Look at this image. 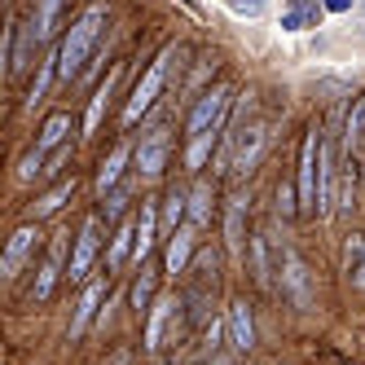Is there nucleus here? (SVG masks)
Wrapping results in <instances>:
<instances>
[{
  "label": "nucleus",
  "mask_w": 365,
  "mask_h": 365,
  "mask_svg": "<svg viewBox=\"0 0 365 365\" xmlns=\"http://www.w3.org/2000/svg\"><path fill=\"white\" fill-rule=\"evenodd\" d=\"M101 31H106V5H88L80 18L71 22V31L58 44V75H62V80H80V75H84L88 58L97 53Z\"/></svg>",
  "instance_id": "obj_1"
},
{
  "label": "nucleus",
  "mask_w": 365,
  "mask_h": 365,
  "mask_svg": "<svg viewBox=\"0 0 365 365\" xmlns=\"http://www.w3.org/2000/svg\"><path fill=\"white\" fill-rule=\"evenodd\" d=\"M176 58H180V48L168 44L163 53L150 62V71L141 75V84L133 88V97H128V106H123V123H137V119L154 106V101H159V93H163V84H168V66H172Z\"/></svg>",
  "instance_id": "obj_2"
},
{
  "label": "nucleus",
  "mask_w": 365,
  "mask_h": 365,
  "mask_svg": "<svg viewBox=\"0 0 365 365\" xmlns=\"http://www.w3.org/2000/svg\"><path fill=\"white\" fill-rule=\"evenodd\" d=\"M229 101H233V88L229 84H212L207 93H198V101L190 106V119H185V137L220 133V123L229 119Z\"/></svg>",
  "instance_id": "obj_3"
},
{
  "label": "nucleus",
  "mask_w": 365,
  "mask_h": 365,
  "mask_svg": "<svg viewBox=\"0 0 365 365\" xmlns=\"http://www.w3.org/2000/svg\"><path fill=\"white\" fill-rule=\"evenodd\" d=\"M317 176H322V128H308L304 150H299V216H317Z\"/></svg>",
  "instance_id": "obj_4"
},
{
  "label": "nucleus",
  "mask_w": 365,
  "mask_h": 365,
  "mask_svg": "<svg viewBox=\"0 0 365 365\" xmlns=\"http://www.w3.org/2000/svg\"><path fill=\"white\" fill-rule=\"evenodd\" d=\"M101 225H106V216H88V220L80 225V233H75V251H71V269H66L71 282H84V277H88L93 259H97V251H101Z\"/></svg>",
  "instance_id": "obj_5"
},
{
  "label": "nucleus",
  "mask_w": 365,
  "mask_h": 365,
  "mask_svg": "<svg viewBox=\"0 0 365 365\" xmlns=\"http://www.w3.org/2000/svg\"><path fill=\"white\" fill-rule=\"evenodd\" d=\"M282 291H286V299H291L295 308H312V304H317V299H312V273H308V264H304V259L295 255V251H286L282 255Z\"/></svg>",
  "instance_id": "obj_6"
},
{
  "label": "nucleus",
  "mask_w": 365,
  "mask_h": 365,
  "mask_svg": "<svg viewBox=\"0 0 365 365\" xmlns=\"http://www.w3.org/2000/svg\"><path fill=\"white\" fill-rule=\"evenodd\" d=\"M247 212H251V198L229 194V202H225V247H229V255L247 251Z\"/></svg>",
  "instance_id": "obj_7"
},
{
  "label": "nucleus",
  "mask_w": 365,
  "mask_h": 365,
  "mask_svg": "<svg viewBox=\"0 0 365 365\" xmlns=\"http://www.w3.org/2000/svg\"><path fill=\"white\" fill-rule=\"evenodd\" d=\"M168 150H172V137H168V128H159V133H150L141 145H137V172L141 176H163L168 168Z\"/></svg>",
  "instance_id": "obj_8"
},
{
  "label": "nucleus",
  "mask_w": 365,
  "mask_h": 365,
  "mask_svg": "<svg viewBox=\"0 0 365 365\" xmlns=\"http://www.w3.org/2000/svg\"><path fill=\"white\" fill-rule=\"evenodd\" d=\"M101 295H106V282H88L84 286L80 304H75V312H71V339H84L88 326L101 317Z\"/></svg>",
  "instance_id": "obj_9"
},
{
  "label": "nucleus",
  "mask_w": 365,
  "mask_h": 365,
  "mask_svg": "<svg viewBox=\"0 0 365 365\" xmlns=\"http://www.w3.org/2000/svg\"><path fill=\"white\" fill-rule=\"evenodd\" d=\"M62 264H66V233H62V238H53V247H48V255H44V269H40V277H36V291H31V299H36V304H44L48 295H53L58 277L66 273Z\"/></svg>",
  "instance_id": "obj_10"
},
{
  "label": "nucleus",
  "mask_w": 365,
  "mask_h": 365,
  "mask_svg": "<svg viewBox=\"0 0 365 365\" xmlns=\"http://www.w3.org/2000/svg\"><path fill=\"white\" fill-rule=\"evenodd\" d=\"M36 242H40L36 225H22V229H14V233H9V247H5V255H0V273H5V277H14L22 264H27V255L36 251Z\"/></svg>",
  "instance_id": "obj_11"
},
{
  "label": "nucleus",
  "mask_w": 365,
  "mask_h": 365,
  "mask_svg": "<svg viewBox=\"0 0 365 365\" xmlns=\"http://www.w3.org/2000/svg\"><path fill=\"white\" fill-rule=\"evenodd\" d=\"M225 330H229V344H233V352H251V348H255V322H251V308H247V299H233V304H229Z\"/></svg>",
  "instance_id": "obj_12"
},
{
  "label": "nucleus",
  "mask_w": 365,
  "mask_h": 365,
  "mask_svg": "<svg viewBox=\"0 0 365 365\" xmlns=\"http://www.w3.org/2000/svg\"><path fill=\"white\" fill-rule=\"evenodd\" d=\"M194 238H198V225H190V220L168 238V255H163V269H168V273H185V269H190Z\"/></svg>",
  "instance_id": "obj_13"
},
{
  "label": "nucleus",
  "mask_w": 365,
  "mask_h": 365,
  "mask_svg": "<svg viewBox=\"0 0 365 365\" xmlns=\"http://www.w3.org/2000/svg\"><path fill=\"white\" fill-rule=\"evenodd\" d=\"M176 308H185L176 295H163V299L150 304V322H145V348H150V352H159V344H163V326L176 317Z\"/></svg>",
  "instance_id": "obj_14"
},
{
  "label": "nucleus",
  "mask_w": 365,
  "mask_h": 365,
  "mask_svg": "<svg viewBox=\"0 0 365 365\" xmlns=\"http://www.w3.org/2000/svg\"><path fill=\"white\" fill-rule=\"evenodd\" d=\"M137 251V220H119L115 225V238H110V251H106V269H123L128 255Z\"/></svg>",
  "instance_id": "obj_15"
},
{
  "label": "nucleus",
  "mask_w": 365,
  "mask_h": 365,
  "mask_svg": "<svg viewBox=\"0 0 365 365\" xmlns=\"http://www.w3.org/2000/svg\"><path fill=\"white\" fill-rule=\"evenodd\" d=\"M133 159H137V150H133V145H115V150H110V159L101 163V172H97V194H101V198H106V194L119 185L123 168L133 163Z\"/></svg>",
  "instance_id": "obj_16"
},
{
  "label": "nucleus",
  "mask_w": 365,
  "mask_h": 365,
  "mask_svg": "<svg viewBox=\"0 0 365 365\" xmlns=\"http://www.w3.org/2000/svg\"><path fill=\"white\" fill-rule=\"evenodd\" d=\"M344 282L352 291H365V233H352L344 242Z\"/></svg>",
  "instance_id": "obj_17"
},
{
  "label": "nucleus",
  "mask_w": 365,
  "mask_h": 365,
  "mask_svg": "<svg viewBox=\"0 0 365 365\" xmlns=\"http://www.w3.org/2000/svg\"><path fill=\"white\" fill-rule=\"evenodd\" d=\"M154 233H159V207H154V202H141V212H137V251H133L137 264H145L150 247L159 242Z\"/></svg>",
  "instance_id": "obj_18"
},
{
  "label": "nucleus",
  "mask_w": 365,
  "mask_h": 365,
  "mask_svg": "<svg viewBox=\"0 0 365 365\" xmlns=\"http://www.w3.org/2000/svg\"><path fill=\"white\" fill-rule=\"evenodd\" d=\"M71 128H75V123H71V115H66V110H53V115H48V119L40 123L36 150H44V154H48V150H62V141H66Z\"/></svg>",
  "instance_id": "obj_19"
},
{
  "label": "nucleus",
  "mask_w": 365,
  "mask_h": 365,
  "mask_svg": "<svg viewBox=\"0 0 365 365\" xmlns=\"http://www.w3.org/2000/svg\"><path fill=\"white\" fill-rule=\"evenodd\" d=\"M190 220V194H180V190H172L168 198H163V212H159V229H163V238H172V233Z\"/></svg>",
  "instance_id": "obj_20"
},
{
  "label": "nucleus",
  "mask_w": 365,
  "mask_h": 365,
  "mask_svg": "<svg viewBox=\"0 0 365 365\" xmlns=\"http://www.w3.org/2000/svg\"><path fill=\"white\" fill-rule=\"evenodd\" d=\"M75 194V176L71 180H58L48 194H40L36 202H31V220H44V216H53V212H62V202Z\"/></svg>",
  "instance_id": "obj_21"
},
{
  "label": "nucleus",
  "mask_w": 365,
  "mask_h": 365,
  "mask_svg": "<svg viewBox=\"0 0 365 365\" xmlns=\"http://www.w3.org/2000/svg\"><path fill=\"white\" fill-rule=\"evenodd\" d=\"M361 145H365V97L352 106V115L344 123V159H356Z\"/></svg>",
  "instance_id": "obj_22"
},
{
  "label": "nucleus",
  "mask_w": 365,
  "mask_h": 365,
  "mask_svg": "<svg viewBox=\"0 0 365 365\" xmlns=\"http://www.w3.org/2000/svg\"><path fill=\"white\" fill-rule=\"evenodd\" d=\"M190 225H198V229L212 225V185L207 180H198L190 190Z\"/></svg>",
  "instance_id": "obj_23"
},
{
  "label": "nucleus",
  "mask_w": 365,
  "mask_h": 365,
  "mask_svg": "<svg viewBox=\"0 0 365 365\" xmlns=\"http://www.w3.org/2000/svg\"><path fill=\"white\" fill-rule=\"evenodd\" d=\"M251 264H255V282L269 286L273 282V259H269V233H255L251 238Z\"/></svg>",
  "instance_id": "obj_24"
},
{
  "label": "nucleus",
  "mask_w": 365,
  "mask_h": 365,
  "mask_svg": "<svg viewBox=\"0 0 365 365\" xmlns=\"http://www.w3.org/2000/svg\"><path fill=\"white\" fill-rule=\"evenodd\" d=\"M62 5H66V0H40V5H36V40H48V36H53L58 31V14H62Z\"/></svg>",
  "instance_id": "obj_25"
},
{
  "label": "nucleus",
  "mask_w": 365,
  "mask_h": 365,
  "mask_svg": "<svg viewBox=\"0 0 365 365\" xmlns=\"http://www.w3.org/2000/svg\"><path fill=\"white\" fill-rule=\"evenodd\" d=\"M317 22H322V9L317 5H295V9H286L282 14V31H308V27H317Z\"/></svg>",
  "instance_id": "obj_26"
},
{
  "label": "nucleus",
  "mask_w": 365,
  "mask_h": 365,
  "mask_svg": "<svg viewBox=\"0 0 365 365\" xmlns=\"http://www.w3.org/2000/svg\"><path fill=\"white\" fill-rule=\"evenodd\" d=\"M216 137H220V133L190 137V145H185V168H190V172H202V163L212 159V150H216Z\"/></svg>",
  "instance_id": "obj_27"
},
{
  "label": "nucleus",
  "mask_w": 365,
  "mask_h": 365,
  "mask_svg": "<svg viewBox=\"0 0 365 365\" xmlns=\"http://www.w3.org/2000/svg\"><path fill=\"white\" fill-rule=\"evenodd\" d=\"M53 75H58V48H53V53H48V58L40 62V71H36V84H31V93H27V101H31V106H40V101H44V93H48V80H53Z\"/></svg>",
  "instance_id": "obj_28"
},
{
  "label": "nucleus",
  "mask_w": 365,
  "mask_h": 365,
  "mask_svg": "<svg viewBox=\"0 0 365 365\" xmlns=\"http://www.w3.org/2000/svg\"><path fill=\"white\" fill-rule=\"evenodd\" d=\"M150 304H154V269L141 264V277L133 282V308H137V317L150 312Z\"/></svg>",
  "instance_id": "obj_29"
},
{
  "label": "nucleus",
  "mask_w": 365,
  "mask_h": 365,
  "mask_svg": "<svg viewBox=\"0 0 365 365\" xmlns=\"http://www.w3.org/2000/svg\"><path fill=\"white\" fill-rule=\"evenodd\" d=\"M344 212H352L356 207V163L352 159H344V180H339V198H334Z\"/></svg>",
  "instance_id": "obj_30"
},
{
  "label": "nucleus",
  "mask_w": 365,
  "mask_h": 365,
  "mask_svg": "<svg viewBox=\"0 0 365 365\" xmlns=\"http://www.w3.org/2000/svg\"><path fill=\"white\" fill-rule=\"evenodd\" d=\"M115 75H119V71H115ZM115 75H110V80H106V84H101V88L93 93V101H88V123H84L88 133H97V123H101V110H106V101H110V88H115Z\"/></svg>",
  "instance_id": "obj_31"
},
{
  "label": "nucleus",
  "mask_w": 365,
  "mask_h": 365,
  "mask_svg": "<svg viewBox=\"0 0 365 365\" xmlns=\"http://www.w3.org/2000/svg\"><path fill=\"white\" fill-rule=\"evenodd\" d=\"M123 207H128V185H115V190L106 194V207H101V216H106V225H119Z\"/></svg>",
  "instance_id": "obj_32"
},
{
  "label": "nucleus",
  "mask_w": 365,
  "mask_h": 365,
  "mask_svg": "<svg viewBox=\"0 0 365 365\" xmlns=\"http://www.w3.org/2000/svg\"><path fill=\"white\" fill-rule=\"evenodd\" d=\"M277 216H282V220L299 216V190H291V185H286V180L277 185Z\"/></svg>",
  "instance_id": "obj_33"
},
{
  "label": "nucleus",
  "mask_w": 365,
  "mask_h": 365,
  "mask_svg": "<svg viewBox=\"0 0 365 365\" xmlns=\"http://www.w3.org/2000/svg\"><path fill=\"white\" fill-rule=\"evenodd\" d=\"M229 14H238V18H264L269 14V0H229Z\"/></svg>",
  "instance_id": "obj_34"
},
{
  "label": "nucleus",
  "mask_w": 365,
  "mask_h": 365,
  "mask_svg": "<svg viewBox=\"0 0 365 365\" xmlns=\"http://www.w3.org/2000/svg\"><path fill=\"white\" fill-rule=\"evenodd\" d=\"M40 172H44V150H31L27 159L18 163V180H36Z\"/></svg>",
  "instance_id": "obj_35"
},
{
  "label": "nucleus",
  "mask_w": 365,
  "mask_h": 365,
  "mask_svg": "<svg viewBox=\"0 0 365 365\" xmlns=\"http://www.w3.org/2000/svg\"><path fill=\"white\" fill-rule=\"evenodd\" d=\"M326 9L330 14H344V9H352V0H326Z\"/></svg>",
  "instance_id": "obj_36"
},
{
  "label": "nucleus",
  "mask_w": 365,
  "mask_h": 365,
  "mask_svg": "<svg viewBox=\"0 0 365 365\" xmlns=\"http://www.w3.org/2000/svg\"><path fill=\"white\" fill-rule=\"evenodd\" d=\"M212 365H233V361L229 356H212Z\"/></svg>",
  "instance_id": "obj_37"
}]
</instances>
